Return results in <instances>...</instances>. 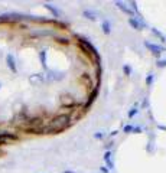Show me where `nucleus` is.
<instances>
[{
	"label": "nucleus",
	"instance_id": "20e7f679",
	"mask_svg": "<svg viewBox=\"0 0 166 173\" xmlns=\"http://www.w3.org/2000/svg\"><path fill=\"white\" fill-rule=\"evenodd\" d=\"M116 6H117L121 12H124L126 15L130 16V17H136V16H134V12L132 10V7H130L127 3H123V2H116Z\"/></svg>",
	"mask_w": 166,
	"mask_h": 173
},
{
	"label": "nucleus",
	"instance_id": "f3484780",
	"mask_svg": "<svg viewBox=\"0 0 166 173\" xmlns=\"http://www.w3.org/2000/svg\"><path fill=\"white\" fill-rule=\"evenodd\" d=\"M137 114V108H132L130 111H128V117H133Z\"/></svg>",
	"mask_w": 166,
	"mask_h": 173
},
{
	"label": "nucleus",
	"instance_id": "f257e3e1",
	"mask_svg": "<svg viewBox=\"0 0 166 173\" xmlns=\"http://www.w3.org/2000/svg\"><path fill=\"white\" fill-rule=\"evenodd\" d=\"M71 126V117L68 114H59L55 118H52V121L48 126L42 127V133H48V134H55L59 133L65 128H68Z\"/></svg>",
	"mask_w": 166,
	"mask_h": 173
},
{
	"label": "nucleus",
	"instance_id": "39448f33",
	"mask_svg": "<svg viewBox=\"0 0 166 173\" xmlns=\"http://www.w3.org/2000/svg\"><path fill=\"white\" fill-rule=\"evenodd\" d=\"M6 64H8L9 69H10L13 74H16V72H18V65H16V59H15V57H13L12 53H8V57H6Z\"/></svg>",
	"mask_w": 166,
	"mask_h": 173
},
{
	"label": "nucleus",
	"instance_id": "9b49d317",
	"mask_svg": "<svg viewBox=\"0 0 166 173\" xmlns=\"http://www.w3.org/2000/svg\"><path fill=\"white\" fill-rule=\"evenodd\" d=\"M101 27H103V32H104L106 35H110V33H111V25H110L108 20H103Z\"/></svg>",
	"mask_w": 166,
	"mask_h": 173
},
{
	"label": "nucleus",
	"instance_id": "4468645a",
	"mask_svg": "<svg viewBox=\"0 0 166 173\" xmlns=\"http://www.w3.org/2000/svg\"><path fill=\"white\" fill-rule=\"evenodd\" d=\"M39 59H41L43 68H46V51H41L39 52Z\"/></svg>",
	"mask_w": 166,
	"mask_h": 173
},
{
	"label": "nucleus",
	"instance_id": "6ab92c4d",
	"mask_svg": "<svg viewBox=\"0 0 166 173\" xmlns=\"http://www.w3.org/2000/svg\"><path fill=\"white\" fill-rule=\"evenodd\" d=\"M124 71H126L127 75H130V68H128V67H124Z\"/></svg>",
	"mask_w": 166,
	"mask_h": 173
},
{
	"label": "nucleus",
	"instance_id": "f8f14e48",
	"mask_svg": "<svg viewBox=\"0 0 166 173\" xmlns=\"http://www.w3.org/2000/svg\"><path fill=\"white\" fill-rule=\"evenodd\" d=\"M42 81H43V77H42V74H35V75L30 77V82H33V84L42 82Z\"/></svg>",
	"mask_w": 166,
	"mask_h": 173
},
{
	"label": "nucleus",
	"instance_id": "2eb2a0df",
	"mask_svg": "<svg viewBox=\"0 0 166 173\" xmlns=\"http://www.w3.org/2000/svg\"><path fill=\"white\" fill-rule=\"evenodd\" d=\"M152 32H153V35H156V36H159V38L162 39V42H166V36L162 33V32H159L158 29H152Z\"/></svg>",
	"mask_w": 166,
	"mask_h": 173
},
{
	"label": "nucleus",
	"instance_id": "7ed1b4c3",
	"mask_svg": "<svg viewBox=\"0 0 166 173\" xmlns=\"http://www.w3.org/2000/svg\"><path fill=\"white\" fill-rule=\"evenodd\" d=\"M128 25H130V27L136 30H142L143 27H146V23L140 17H128Z\"/></svg>",
	"mask_w": 166,
	"mask_h": 173
},
{
	"label": "nucleus",
	"instance_id": "1a4fd4ad",
	"mask_svg": "<svg viewBox=\"0 0 166 173\" xmlns=\"http://www.w3.org/2000/svg\"><path fill=\"white\" fill-rule=\"evenodd\" d=\"M79 42H81V45H83V46H85V48H87V49H88V51H90V52H91V53H93V55H94V57H95V58H98L97 49H95V48H94V46L91 45V43H90V42H88V41H87V39H84V38H81V41H79Z\"/></svg>",
	"mask_w": 166,
	"mask_h": 173
},
{
	"label": "nucleus",
	"instance_id": "6e6552de",
	"mask_svg": "<svg viewBox=\"0 0 166 173\" xmlns=\"http://www.w3.org/2000/svg\"><path fill=\"white\" fill-rule=\"evenodd\" d=\"M83 16L85 17V19L91 20V22H95V20H98V13L94 10H84L83 12Z\"/></svg>",
	"mask_w": 166,
	"mask_h": 173
},
{
	"label": "nucleus",
	"instance_id": "a211bd4d",
	"mask_svg": "<svg viewBox=\"0 0 166 173\" xmlns=\"http://www.w3.org/2000/svg\"><path fill=\"white\" fill-rule=\"evenodd\" d=\"M94 137H95V139H103V137H104V133H103V131H97L94 134Z\"/></svg>",
	"mask_w": 166,
	"mask_h": 173
},
{
	"label": "nucleus",
	"instance_id": "0eeeda50",
	"mask_svg": "<svg viewBox=\"0 0 166 173\" xmlns=\"http://www.w3.org/2000/svg\"><path fill=\"white\" fill-rule=\"evenodd\" d=\"M43 7H45V9H48V10H49V12H51V13L53 15V17H61V16H62V12H61L58 7L52 6V4L45 3V4H43Z\"/></svg>",
	"mask_w": 166,
	"mask_h": 173
},
{
	"label": "nucleus",
	"instance_id": "dca6fc26",
	"mask_svg": "<svg viewBox=\"0 0 166 173\" xmlns=\"http://www.w3.org/2000/svg\"><path fill=\"white\" fill-rule=\"evenodd\" d=\"M156 65H158V68H165L166 67V59H159L158 62H156Z\"/></svg>",
	"mask_w": 166,
	"mask_h": 173
},
{
	"label": "nucleus",
	"instance_id": "423d86ee",
	"mask_svg": "<svg viewBox=\"0 0 166 173\" xmlns=\"http://www.w3.org/2000/svg\"><path fill=\"white\" fill-rule=\"evenodd\" d=\"M18 136L12 133H0V144H6L9 140H16Z\"/></svg>",
	"mask_w": 166,
	"mask_h": 173
},
{
	"label": "nucleus",
	"instance_id": "ddd939ff",
	"mask_svg": "<svg viewBox=\"0 0 166 173\" xmlns=\"http://www.w3.org/2000/svg\"><path fill=\"white\" fill-rule=\"evenodd\" d=\"M110 156H111V153H110V151H107L106 153V156H104V160H106V163H107V166H108L110 169H113V160H111V159H110Z\"/></svg>",
	"mask_w": 166,
	"mask_h": 173
},
{
	"label": "nucleus",
	"instance_id": "f03ea898",
	"mask_svg": "<svg viewBox=\"0 0 166 173\" xmlns=\"http://www.w3.org/2000/svg\"><path fill=\"white\" fill-rule=\"evenodd\" d=\"M144 46H146L153 55H160V53L165 51V46L158 45V43H153V42H149V41H144Z\"/></svg>",
	"mask_w": 166,
	"mask_h": 173
},
{
	"label": "nucleus",
	"instance_id": "9d476101",
	"mask_svg": "<svg viewBox=\"0 0 166 173\" xmlns=\"http://www.w3.org/2000/svg\"><path fill=\"white\" fill-rule=\"evenodd\" d=\"M142 131V128L140 127H134V126H132V124H128V126H126L124 128H123V133H140Z\"/></svg>",
	"mask_w": 166,
	"mask_h": 173
},
{
	"label": "nucleus",
	"instance_id": "aec40b11",
	"mask_svg": "<svg viewBox=\"0 0 166 173\" xmlns=\"http://www.w3.org/2000/svg\"><path fill=\"white\" fill-rule=\"evenodd\" d=\"M64 173H74V172H71V170H65Z\"/></svg>",
	"mask_w": 166,
	"mask_h": 173
},
{
	"label": "nucleus",
	"instance_id": "412c9836",
	"mask_svg": "<svg viewBox=\"0 0 166 173\" xmlns=\"http://www.w3.org/2000/svg\"><path fill=\"white\" fill-rule=\"evenodd\" d=\"M0 90H2V82H0Z\"/></svg>",
	"mask_w": 166,
	"mask_h": 173
}]
</instances>
